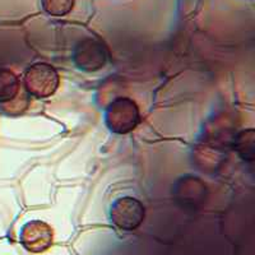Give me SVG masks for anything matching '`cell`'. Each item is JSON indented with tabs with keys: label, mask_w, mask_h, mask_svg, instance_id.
<instances>
[{
	"label": "cell",
	"mask_w": 255,
	"mask_h": 255,
	"mask_svg": "<svg viewBox=\"0 0 255 255\" xmlns=\"http://www.w3.org/2000/svg\"><path fill=\"white\" fill-rule=\"evenodd\" d=\"M42 8L52 17H64L74 8V0H41Z\"/></svg>",
	"instance_id": "obj_8"
},
{
	"label": "cell",
	"mask_w": 255,
	"mask_h": 255,
	"mask_svg": "<svg viewBox=\"0 0 255 255\" xmlns=\"http://www.w3.org/2000/svg\"><path fill=\"white\" fill-rule=\"evenodd\" d=\"M105 123L109 130L119 135L129 134L140 123L139 106L129 97H118L105 111Z\"/></svg>",
	"instance_id": "obj_1"
},
{
	"label": "cell",
	"mask_w": 255,
	"mask_h": 255,
	"mask_svg": "<svg viewBox=\"0 0 255 255\" xmlns=\"http://www.w3.org/2000/svg\"><path fill=\"white\" fill-rule=\"evenodd\" d=\"M73 63L78 69L87 73L97 72L106 65L109 51L101 41L96 38H83L73 50Z\"/></svg>",
	"instance_id": "obj_4"
},
{
	"label": "cell",
	"mask_w": 255,
	"mask_h": 255,
	"mask_svg": "<svg viewBox=\"0 0 255 255\" xmlns=\"http://www.w3.org/2000/svg\"><path fill=\"white\" fill-rule=\"evenodd\" d=\"M24 88L36 99H47L58 90L60 76L58 70L47 63H36L28 68L23 77Z\"/></svg>",
	"instance_id": "obj_2"
},
{
	"label": "cell",
	"mask_w": 255,
	"mask_h": 255,
	"mask_svg": "<svg viewBox=\"0 0 255 255\" xmlns=\"http://www.w3.org/2000/svg\"><path fill=\"white\" fill-rule=\"evenodd\" d=\"M235 151L240 156L241 159L252 162L254 159V147H255V131L254 129H247L236 135L234 143Z\"/></svg>",
	"instance_id": "obj_7"
},
{
	"label": "cell",
	"mask_w": 255,
	"mask_h": 255,
	"mask_svg": "<svg viewBox=\"0 0 255 255\" xmlns=\"http://www.w3.org/2000/svg\"><path fill=\"white\" fill-rule=\"evenodd\" d=\"M19 243L27 252L33 254L44 253L52 247L54 230L45 221H28L20 229Z\"/></svg>",
	"instance_id": "obj_5"
},
{
	"label": "cell",
	"mask_w": 255,
	"mask_h": 255,
	"mask_svg": "<svg viewBox=\"0 0 255 255\" xmlns=\"http://www.w3.org/2000/svg\"><path fill=\"white\" fill-rule=\"evenodd\" d=\"M19 93V78L14 72L0 69V105L15 100Z\"/></svg>",
	"instance_id": "obj_6"
},
{
	"label": "cell",
	"mask_w": 255,
	"mask_h": 255,
	"mask_svg": "<svg viewBox=\"0 0 255 255\" xmlns=\"http://www.w3.org/2000/svg\"><path fill=\"white\" fill-rule=\"evenodd\" d=\"M145 208L139 199L134 197H122L111 204L110 220L116 229L122 231H134L143 223Z\"/></svg>",
	"instance_id": "obj_3"
}]
</instances>
